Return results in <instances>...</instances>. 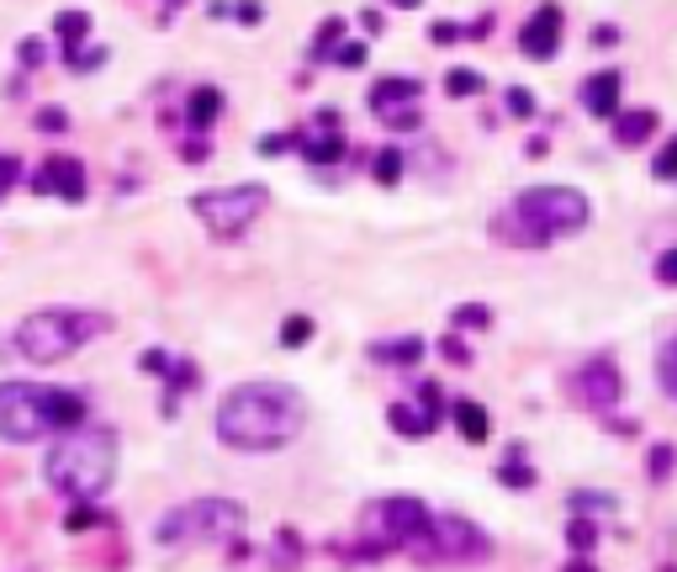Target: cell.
Segmentation results:
<instances>
[{
	"instance_id": "26",
	"label": "cell",
	"mask_w": 677,
	"mask_h": 572,
	"mask_svg": "<svg viewBox=\"0 0 677 572\" xmlns=\"http://www.w3.org/2000/svg\"><path fill=\"white\" fill-rule=\"evenodd\" d=\"M95 525H106V519L90 509V504H75V509L64 514V530H75V536H86V530H95Z\"/></svg>"
},
{
	"instance_id": "17",
	"label": "cell",
	"mask_w": 677,
	"mask_h": 572,
	"mask_svg": "<svg viewBox=\"0 0 677 572\" xmlns=\"http://www.w3.org/2000/svg\"><path fill=\"white\" fill-rule=\"evenodd\" d=\"M450 419H455V429H461V440H472V446H482L487 440V408L482 403H472V397H455V408H450Z\"/></svg>"
},
{
	"instance_id": "37",
	"label": "cell",
	"mask_w": 677,
	"mask_h": 572,
	"mask_svg": "<svg viewBox=\"0 0 677 572\" xmlns=\"http://www.w3.org/2000/svg\"><path fill=\"white\" fill-rule=\"evenodd\" d=\"M508 112H514V117H534V96L514 86V91H508Z\"/></svg>"
},
{
	"instance_id": "20",
	"label": "cell",
	"mask_w": 677,
	"mask_h": 572,
	"mask_svg": "<svg viewBox=\"0 0 677 572\" xmlns=\"http://www.w3.org/2000/svg\"><path fill=\"white\" fill-rule=\"evenodd\" d=\"M651 133H656V112H614V144L635 149V144H646Z\"/></svg>"
},
{
	"instance_id": "19",
	"label": "cell",
	"mask_w": 677,
	"mask_h": 572,
	"mask_svg": "<svg viewBox=\"0 0 677 572\" xmlns=\"http://www.w3.org/2000/svg\"><path fill=\"white\" fill-rule=\"evenodd\" d=\"M86 32H90V16H86V11H59V16H54V37H59V54H64V59H75V54H80Z\"/></svg>"
},
{
	"instance_id": "47",
	"label": "cell",
	"mask_w": 677,
	"mask_h": 572,
	"mask_svg": "<svg viewBox=\"0 0 677 572\" xmlns=\"http://www.w3.org/2000/svg\"><path fill=\"white\" fill-rule=\"evenodd\" d=\"M170 5H180V0H170Z\"/></svg>"
},
{
	"instance_id": "13",
	"label": "cell",
	"mask_w": 677,
	"mask_h": 572,
	"mask_svg": "<svg viewBox=\"0 0 677 572\" xmlns=\"http://www.w3.org/2000/svg\"><path fill=\"white\" fill-rule=\"evenodd\" d=\"M138 366L170 382V392H165V414H176V397H180V392L196 388V366L180 361V356H170V350H144V356H138Z\"/></svg>"
},
{
	"instance_id": "14",
	"label": "cell",
	"mask_w": 677,
	"mask_h": 572,
	"mask_svg": "<svg viewBox=\"0 0 677 572\" xmlns=\"http://www.w3.org/2000/svg\"><path fill=\"white\" fill-rule=\"evenodd\" d=\"M519 48H524V59H551L561 48V11L556 5H540L524 32H519Z\"/></svg>"
},
{
	"instance_id": "28",
	"label": "cell",
	"mask_w": 677,
	"mask_h": 572,
	"mask_svg": "<svg viewBox=\"0 0 677 572\" xmlns=\"http://www.w3.org/2000/svg\"><path fill=\"white\" fill-rule=\"evenodd\" d=\"M566 541H572V551H588V546L598 541V525H593V519H572V525H566Z\"/></svg>"
},
{
	"instance_id": "3",
	"label": "cell",
	"mask_w": 677,
	"mask_h": 572,
	"mask_svg": "<svg viewBox=\"0 0 677 572\" xmlns=\"http://www.w3.org/2000/svg\"><path fill=\"white\" fill-rule=\"evenodd\" d=\"M86 414H90L86 392L37 388V382H0V440H11V446L80 429Z\"/></svg>"
},
{
	"instance_id": "38",
	"label": "cell",
	"mask_w": 677,
	"mask_h": 572,
	"mask_svg": "<svg viewBox=\"0 0 677 572\" xmlns=\"http://www.w3.org/2000/svg\"><path fill=\"white\" fill-rule=\"evenodd\" d=\"M440 350H444V361H455V366H466V361H472V350H466V345H461L455 334H444V339H440Z\"/></svg>"
},
{
	"instance_id": "5",
	"label": "cell",
	"mask_w": 677,
	"mask_h": 572,
	"mask_svg": "<svg viewBox=\"0 0 677 572\" xmlns=\"http://www.w3.org/2000/svg\"><path fill=\"white\" fill-rule=\"evenodd\" d=\"M106 329H112V318L95 313V307H37V313H27V318L16 324L11 345H16V356H27L32 366H54Z\"/></svg>"
},
{
	"instance_id": "41",
	"label": "cell",
	"mask_w": 677,
	"mask_h": 572,
	"mask_svg": "<svg viewBox=\"0 0 677 572\" xmlns=\"http://www.w3.org/2000/svg\"><path fill=\"white\" fill-rule=\"evenodd\" d=\"M101 59H106V48H80V54L69 59V69H80V75H86V69H95Z\"/></svg>"
},
{
	"instance_id": "9",
	"label": "cell",
	"mask_w": 677,
	"mask_h": 572,
	"mask_svg": "<svg viewBox=\"0 0 677 572\" xmlns=\"http://www.w3.org/2000/svg\"><path fill=\"white\" fill-rule=\"evenodd\" d=\"M493 557V541L476 530L472 519H455L444 514L429 525V557L424 562H487Z\"/></svg>"
},
{
	"instance_id": "6",
	"label": "cell",
	"mask_w": 677,
	"mask_h": 572,
	"mask_svg": "<svg viewBox=\"0 0 677 572\" xmlns=\"http://www.w3.org/2000/svg\"><path fill=\"white\" fill-rule=\"evenodd\" d=\"M244 530V504L234 498H191L176 504L154 525V541L159 546H223Z\"/></svg>"
},
{
	"instance_id": "23",
	"label": "cell",
	"mask_w": 677,
	"mask_h": 572,
	"mask_svg": "<svg viewBox=\"0 0 677 572\" xmlns=\"http://www.w3.org/2000/svg\"><path fill=\"white\" fill-rule=\"evenodd\" d=\"M302 154H307L313 165H328V159H339V154H345V133H334V127H328L324 138H313V144H302Z\"/></svg>"
},
{
	"instance_id": "44",
	"label": "cell",
	"mask_w": 677,
	"mask_h": 572,
	"mask_svg": "<svg viewBox=\"0 0 677 572\" xmlns=\"http://www.w3.org/2000/svg\"><path fill=\"white\" fill-rule=\"evenodd\" d=\"M180 154H185V159H206V144H202V138H191V144H185Z\"/></svg>"
},
{
	"instance_id": "16",
	"label": "cell",
	"mask_w": 677,
	"mask_h": 572,
	"mask_svg": "<svg viewBox=\"0 0 677 572\" xmlns=\"http://www.w3.org/2000/svg\"><path fill=\"white\" fill-rule=\"evenodd\" d=\"M223 117V91L217 86H196V91L185 96V122L202 133V127H212V122Z\"/></svg>"
},
{
	"instance_id": "15",
	"label": "cell",
	"mask_w": 677,
	"mask_h": 572,
	"mask_svg": "<svg viewBox=\"0 0 677 572\" xmlns=\"http://www.w3.org/2000/svg\"><path fill=\"white\" fill-rule=\"evenodd\" d=\"M619 91H624L619 69H598L588 86H583V106H588L593 117H614V112H619Z\"/></svg>"
},
{
	"instance_id": "18",
	"label": "cell",
	"mask_w": 677,
	"mask_h": 572,
	"mask_svg": "<svg viewBox=\"0 0 677 572\" xmlns=\"http://www.w3.org/2000/svg\"><path fill=\"white\" fill-rule=\"evenodd\" d=\"M413 101H424V86L418 80H376L371 86V106L386 112V106H413Z\"/></svg>"
},
{
	"instance_id": "29",
	"label": "cell",
	"mask_w": 677,
	"mask_h": 572,
	"mask_svg": "<svg viewBox=\"0 0 677 572\" xmlns=\"http://www.w3.org/2000/svg\"><path fill=\"white\" fill-rule=\"evenodd\" d=\"M11 186H22V159L16 154H0V202L11 197Z\"/></svg>"
},
{
	"instance_id": "33",
	"label": "cell",
	"mask_w": 677,
	"mask_h": 572,
	"mask_svg": "<svg viewBox=\"0 0 677 572\" xmlns=\"http://www.w3.org/2000/svg\"><path fill=\"white\" fill-rule=\"evenodd\" d=\"M651 170H656V181H677V138L656 154V159H651Z\"/></svg>"
},
{
	"instance_id": "8",
	"label": "cell",
	"mask_w": 677,
	"mask_h": 572,
	"mask_svg": "<svg viewBox=\"0 0 677 572\" xmlns=\"http://www.w3.org/2000/svg\"><path fill=\"white\" fill-rule=\"evenodd\" d=\"M266 208H270L266 186H228V191H202V197H191V212L202 217L212 234H223V239L244 234Z\"/></svg>"
},
{
	"instance_id": "22",
	"label": "cell",
	"mask_w": 677,
	"mask_h": 572,
	"mask_svg": "<svg viewBox=\"0 0 677 572\" xmlns=\"http://www.w3.org/2000/svg\"><path fill=\"white\" fill-rule=\"evenodd\" d=\"M656 382H662V392L677 403V334L662 345V356H656Z\"/></svg>"
},
{
	"instance_id": "42",
	"label": "cell",
	"mask_w": 677,
	"mask_h": 572,
	"mask_svg": "<svg viewBox=\"0 0 677 572\" xmlns=\"http://www.w3.org/2000/svg\"><path fill=\"white\" fill-rule=\"evenodd\" d=\"M334 59L345 64V69H360V64H365V48H360V43H345V48H339Z\"/></svg>"
},
{
	"instance_id": "43",
	"label": "cell",
	"mask_w": 677,
	"mask_h": 572,
	"mask_svg": "<svg viewBox=\"0 0 677 572\" xmlns=\"http://www.w3.org/2000/svg\"><path fill=\"white\" fill-rule=\"evenodd\" d=\"M234 16L244 22V27H260V16H266V11H260V5H234Z\"/></svg>"
},
{
	"instance_id": "1",
	"label": "cell",
	"mask_w": 677,
	"mask_h": 572,
	"mask_svg": "<svg viewBox=\"0 0 677 572\" xmlns=\"http://www.w3.org/2000/svg\"><path fill=\"white\" fill-rule=\"evenodd\" d=\"M302 392L286 382H244L217 403V440L234 451H281L302 435Z\"/></svg>"
},
{
	"instance_id": "32",
	"label": "cell",
	"mask_w": 677,
	"mask_h": 572,
	"mask_svg": "<svg viewBox=\"0 0 677 572\" xmlns=\"http://www.w3.org/2000/svg\"><path fill=\"white\" fill-rule=\"evenodd\" d=\"M43 54H48V48H43V37H22V43H16V64H22V69H37V64H43Z\"/></svg>"
},
{
	"instance_id": "30",
	"label": "cell",
	"mask_w": 677,
	"mask_h": 572,
	"mask_svg": "<svg viewBox=\"0 0 677 572\" xmlns=\"http://www.w3.org/2000/svg\"><path fill=\"white\" fill-rule=\"evenodd\" d=\"M503 482H508V487H530L534 482V472L524 467V451H514V467L503 461Z\"/></svg>"
},
{
	"instance_id": "25",
	"label": "cell",
	"mask_w": 677,
	"mask_h": 572,
	"mask_svg": "<svg viewBox=\"0 0 677 572\" xmlns=\"http://www.w3.org/2000/svg\"><path fill=\"white\" fill-rule=\"evenodd\" d=\"M444 91L450 96H476L482 91V75H476V69H450V75H444Z\"/></svg>"
},
{
	"instance_id": "21",
	"label": "cell",
	"mask_w": 677,
	"mask_h": 572,
	"mask_svg": "<svg viewBox=\"0 0 677 572\" xmlns=\"http://www.w3.org/2000/svg\"><path fill=\"white\" fill-rule=\"evenodd\" d=\"M371 356H376V361H392V366H413L424 356V339H392V345H376Z\"/></svg>"
},
{
	"instance_id": "31",
	"label": "cell",
	"mask_w": 677,
	"mask_h": 572,
	"mask_svg": "<svg viewBox=\"0 0 677 572\" xmlns=\"http://www.w3.org/2000/svg\"><path fill=\"white\" fill-rule=\"evenodd\" d=\"M339 32H345V22H339V16H328L324 27H318V37H313V59H324L328 43H339Z\"/></svg>"
},
{
	"instance_id": "11",
	"label": "cell",
	"mask_w": 677,
	"mask_h": 572,
	"mask_svg": "<svg viewBox=\"0 0 677 572\" xmlns=\"http://www.w3.org/2000/svg\"><path fill=\"white\" fill-rule=\"evenodd\" d=\"M619 366L609 361V356H593L583 371H577V397L583 403H593V408H614L619 403Z\"/></svg>"
},
{
	"instance_id": "12",
	"label": "cell",
	"mask_w": 677,
	"mask_h": 572,
	"mask_svg": "<svg viewBox=\"0 0 677 572\" xmlns=\"http://www.w3.org/2000/svg\"><path fill=\"white\" fill-rule=\"evenodd\" d=\"M418 397H424L418 408H408V403H392V408H386L392 429H397V435H413V440H424V435L440 424V388H435V382H424V392H418Z\"/></svg>"
},
{
	"instance_id": "2",
	"label": "cell",
	"mask_w": 677,
	"mask_h": 572,
	"mask_svg": "<svg viewBox=\"0 0 677 572\" xmlns=\"http://www.w3.org/2000/svg\"><path fill=\"white\" fill-rule=\"evenodd\" d=\"M43 478L69 504H95L117 478V435L112 429H64L43 456Z\"/></svg>"
},
{
	"instance_id": "46",
	"label": "cell",
	"mask_w": 677,
	"mask_h": 572,
	"mask_svg": "<svg viewBox=\"0 0 677 572\" xmlns=\"http://www.w3.org/2000/svg\"><path fill=\"white\" fill-rule=\"evenodd\" d=\"M392 5H418V0H392Z\"/></svg>"
},
{
	"instance_id": "7",
	"label": "cell",
	"mask_w": 677,
	"mask_h": 572,
	"mask_svg": "<svg viewBox=\"0 0 677 572\" xmlns=\"http://www.w3.org/2000/svg\"><path fill=\"white\" fill-rule=\"evenodd\" d=\"M429 525L435 514L424 509L418 498H382V504H365L360 514V536H365V551H408V557H429Z\"/></svg>"
},
{
	"instance_id": "10",
	"label": "cell",
	"mask_w": 677,
	"mask_h": 572,
	"mask_svg": "<svg viewBox=\"0 0 677 572\" xmlns=\"http://www.w3.org/2000/svg\"><path fill=\"white\" fill-rule=\"evenodd\" d=\"M37 197H64V202H86V165L75 154H48L32 176Z\"/></svg>"
},
{
	"instance_id": "39",
	"label": "cell",
	"mask_w": 677,
	"mask_h": 572,
	"mask_svg": "<svg viewBox=\"0 0 677 572\" xmlns=\"http://www.w3.org/2000/svg\"><path fill=\"white\" fill-rule=\"evenodd\" d=\"M69 127V117H64L59 106H48V112H37V133H64Z\"/></svg>"
},
{
	"instance_id": "36",
	"label": "cell",
	"mask_w": 677,
	"mask_h": 572,
	"mask_svg": "<svg viewBox=\"0 0 677 572\" xmlns=\"http://www.w3.org/2000/svg\"><path fill=\"white\" fill-rule=\"evenodd\" d=\"M667 472H673V446H656L651 451V482H667Z\"/></svg>"
},
{
	"instance_id": "4",
	"label": "cell",
	"mask_w": 677,
	"mask_h": 572,
	"mask_svg": "<svg viewBox=\"0 0 677 572\" xmlns=\"http://www.w3.org/2000/svg\"><path fill=\"white\" fill-rule=\"evenodd\" d=\"M588 217H593V208L583 191H572V186H534L514 208L498 212V239L519 244V249H540V244H551V239L583 234Z\"/></svg>"
},
{
	"instance_id": "34",
	"label": "cell",
	"mask_w": 677,
	"mask_h": 572,
	"mask_svg": "<svg viewBox=\"0 0 677 572\" xmlns=\"http://www.w3.org/2000/svg\"><path fill=\"white\" fill-rule=\"evenodd\" d=\"M376 117H382L386 127H418V101H413V106H386Z\"/></svg>"
},
{
	"instance_id": "24",
	"label": "cell",
	"mask_w": 677,
	"mask_h": 572,
	"mask_svg": "<svg viewBox=\"0 0 677 572\" xmlns=\"http://www.w3.org/2000/svg\"><path fill=\"white\" fill-rule=\"evenodd\" d=\"M307 339H313V318H307V313H296V318H286V324H281V345H286V350L307 345Z\"/></svg>"
},
{
	"instance_id": "27",
	"label": "cell",
	"mask_w": 677,
	"mask_h": 572,
	"mask_svg": "<svg viewBox=\"0 0 677 572\" xmlns=\"http://www.w3.org/2000/svg\"><path fill=\"white\" fill-rule=\"evenodd\" d=\"M371 170H376V181H382V186H397V176H403V154H397V149H382Z\"/></svg>"
},
{
	"instance_id": "35",
	"label": "cell",
	"mask_w": 677,
	"mask_h": 572,
	"mask_svg": "<svg viewBox=\"0 0 677 572\" xmlns=\"http://www.w3.org/2000/svg\"><path fill=\"white\" fill-rule=\"evenodd\" d=\"M455 324H461V329H466V324H472V329H482V324H493V313H487L482 302H472V307H455Z\"/></svg>"
},
{
	"instance_id": "40",
	"label": "cell",
	"mask_w": 677,
	"mask_h": 572,
	"mask_svg": "<svg viewBox=\"0 0 677 572\" xmlns=\"http://www.w3.org/2000/svg\"><path fill=\"white\" fill-rule=\"evenodd\" d=\"M656 281H662V287H677V249H667V255L656 260Z\"/></svg>"
},
{
	"instance_id": "45",
	"label": "cell",
	"mask_w": 677,
	"mask_h": 572,
	"mask_svg": "<svg viewBox=\"0 0 677 572\" xmlns=\"http://www.w3.org/2000/svg\"><path fill=\"white\" fill-rule=\"evenodd\" d=\"M566 572H593V562L588 557H577V562H566Z\"/></svg>"
}]
</instances>
